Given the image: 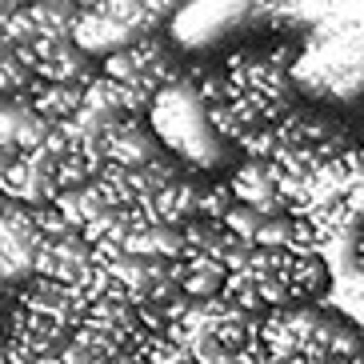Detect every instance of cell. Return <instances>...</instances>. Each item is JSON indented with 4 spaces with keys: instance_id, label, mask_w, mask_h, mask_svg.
<instances>
[{
    "instance_id": "1",
    "label": "cell",
    "mask_w": 364,
    "mask_h": 364,
    "mask_svg": "<svg viewBox=\"0 0 364 364\" xmlns=\"http://www.w3.org/2000/svg\"><path fill=\"white\" fill-rule=\"evenodd\" d=\"M149 124H152V136L161 140V149H168L176 161H188L196 168L216 164L220 144H225L208 124V105H204L200 88L193 85V76L172 80L168 88H161L152 97Z\"/></svg>"
},
{
    "instance_id": "2",
    "label": "cell",
    "mask_w": 364,
    "mask_h": 364,
    "mask_svg": "<svg viewBox=\"0 0 364 364\" xmlns=\"http://www.w3.org/2000/svg\"><path fill=\"white\" fill-rule=\"evenodd\" d=\"M228 184H232V193L240 204H248V208H257L260 216H289V204L280 200L277 193V176H272V164L268 161H252V156H245V161L232 168V176H228Z\"/></svg>"
},
{
    "instance_id": "3",
    "label": "cell",
    "mask_w": 364,
    "mask_h": 364,
    "mask_svg": "<svg viewBox=\"0 0 364 364\" xmlns=\"http://www.w3.org/2000/svg\"><path fill=\"white\" fill-rule=\"evenodd\" d=\"M289 284H292V296H300V300H324L332 289V264L321 252H296Z\"/></svg>"
},
{
    "instance_id": "4",
    "label": "cell",
    "mask_w": 364,
    "mask_h": 364,
    "mask_svg": "<svg viewBox=\"0 0 364 364\" xmlns=\"http://www.w3.org/2000/svg\"><path fill=\"white\" fill-rule=\"evenodd\" d=\"M220 296H225L236 312H245V316H252V312L264 309V300H260V292H257V280L248 277V272H228Z\"/></svg>"
},
{
    "instance_id": "5",
    "label": "cell",
    "mask_w": 364,
    "mask_h": 364,
    "mask_svg": "<svg viewBox=\"0 0 364 364\" xmlns=\"http://www.w3.org/2000/svg\"><path fill=\"white\" fill-rule=\"evenodd\" d=\"M225 280H228V272H188V277L181 280V292L193 300V304H200V300L220 296V292H225Z\"/></svg>"
},
{
    "instance_id": "6",
    "label": "cell",
    "mask_w": 364,
    "mask_h": 364,
    "mask_svg": "<svg viewBox=\"0 0 364 364\" xmlns=\"http://www.w3.org/2000/svg\"><path fill=\"white\" fill-rule=\"evenodd\" d=\"M264 220H268V216H260L257 208H248V204H240V200H236V204H232V213H228L225 220H220V225H225L232 236H240V240H248V245H252Z\"/></svg>"
},
{
    "instance_id": "7",
    "label": "cell",
    "mask_w": 364,
    "mask_h": 364,
    "mask_svg": "<svg viewBox=\"0 0 364 364\" xmlns=\"http://www.w3.org/2000/svg\"><path fill=\"white\" fill-rule=\"evenodd\" d=\"M252 245L257 248H292V216H272V220H264Z\"/></svg>"
},
{
    "instance_id": "8",
    "label": "cell",
    "mask_w": 364,
    "mask_h": 364,
    "mask_svg": "<svg viewBox=\"0 0 364 364\" xmlns=\"http://www.w3.org/2000/svg\"><path fill=\"white\" fill-rule=\"evenodd\" d=\"M257 292H260V300H264V309H289V300H292L289 277H264V280H257Z\"/></svg>"
},
{
    "instance_id": "9",
    "label": "cell",
    "mask_w": 364,
    "mask_h": 364,
    "mask_svg": "<svg viewBox=\"0 0 364 364\" xmlns=\"http://www.w3.org/2000/svg\"><path fill=\"white\" fill-rule=\"evenodd\" d=\"M348 364H364V353H356V356H353V360H348Z\"/></svg>"
},
{
    "instance_id": "10",
    "label": "cell",
    "mask_w": 364,
    "mask_h": 364,
    "mask_svg": "<svg viewBox=\"0 0 364 364\" xmlns=\"http://www.w3.org/2000/svg\"><path fill=\"white\" fill-rule=\"evenodd\" d=\"M289 364H309V360H304V356H292V360Z\"/></svg>"
}]
</instances>
